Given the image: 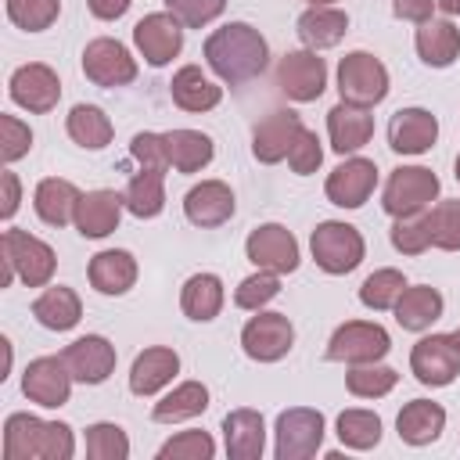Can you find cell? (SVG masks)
<instances>
[{
  "label": "cell",
  "mask_w": 460,
  "mask_h": 460,
  "mask_svg": "<svg viewBox=\"0 0 460 460\" xmlns=\"http://www.w3.org/2000/svg\"><path fill=\"white\" fill-rule=\"evenodd\" d=\"M205 61L223 83L241 86V83H252L255 75H262V68L270 65V47L255 25L230 22L205 40Z\"/></svg>",
  "instance_id": "6da1fadb"
},
{
  "label": "cell",
  "mask_w": 460,
  "mask_h": 460,
  "mask_svg": "<svg viewBox=\"0 0 460 460\" xmlns=\"http://www.w3.org/2000/svg\"><path fill=\"white\" fill-rule=\"evenodd\" d=\"M75 435L65 420H40L32 413H11L4 424L7 460H72Z\"/></svg>",
  "instance_id": "7a4b0ae2"
},
{
  "label": "cell",
  "mask_w": 460,
  "mask_h": 460,
  "mask_svg": "<svg viewBox=\"0 0 460 460\" xmlns=\"http://www.w3.org/2000/svg\"><path fill=\"white\" fill-rule=\"evenodd\" d=\"M0 252H4V288L18 277L29 288H47L58 266V255L47 241L32 237L29 230H4L0 237Z\"/></svg>",
  "instance_id": "3957f363"
},
{
  "label": "cell",
  "mask_w": 460,
  "mask_h": 460,
  "mask_svg": "<svg viewBox=\"0 0 460 460\" xmlns=\"http://www.w3.org/2000/svg\"><path fill=\"white\" fill-rule=\"evenodd\" d=\"M309 248H313V259L323 273L331 277H341V273H352L363 255H367V244H363V234L352 226V223H341V219H327L313 230L309 237Z\"/></svg>",
  "instance_id": "277c9868"
},
{
  "label": "cell",
  "mask_w": 460,
  "mask_h": 460,
  "mask_svg": "<svg viewBox=\"0 0 460 460\" xmlns=\"http://www.w3.org/2000/svg\"><path fill=\"white\" fill-rule=\"evenodd\" d=\"M338 93L349 104L359 108H374L388 97V68L367 54V50H352L338 61Z\"/></svg>",
  "instance_id": "5b68a950"
},
{
  "label": "cell",
  "mask_w": 460,
  "mask_h": 460,
  "mask_svg": "<svg viewBox=\"0 0 460 460\" xmlns=\"http://www.w3.org/2000/svg\"><path fill=\"white\" fill-rule=\"evenodd\" d=\"M438 198V176L424 165H399L388 183H385V194H381V205L392 219H402V216H417L424 212L431 201Z\"/></svg>",
  "instance_id": "8992f818"
},
{
  "label": "cell",
  "mask_w": 460,
  "mask_h": 460,
  "mask_svg": "<svg viewBox=\"0 0 460 460\" xmlns=\"http://www.w3.org/2000/svg\"><path fill=\"white\" fill-rule=\"evenodd\" d=\"M273 456L277 460H309L323 446V413L309 406H291L277 417L273 428Z\"/></svg>",
  "instance_id": "52a82bcc"
},
{
  "label": "cell",
  "mask_w": 460,
  "mask_h": 460,
  "mask_svg": "<svg viewBox=\"0 0 460 460\" xmlns=\"http://www.w3.org/2000/svg\"><path fill=\"white\" fill-rule=\"evenodd\" d=\"M392 349V338L381 323H370V320H349L341 323L331 341H327V359L334 363H377L385 352Z\"/></svg>",
  "instance_id": "ba28073f"
},
{
  "label": "cell",
  "mask_w": 460,
  "mask_h": 460,
  "mask_svg": "<svg viewBox=\"0 0 460 460\" xmlns=\"http://www.w3.org/2000/svg\"><path fill=\"white\" fill-rule=\"evenodd\" d=\"M291 345H295V327L284 313H262L259 309V316H252L241 331V349L255 363H277L291 352Z\"/></svg>",
  "instance_id": "9c48e42d"
},
{
  "label": "cell",
  "mask_w": 460,
  "mask_h": 460,
  "mask_svg": "<svg viewBox=\"0 0 460 460\" xmlns=\"http://www.w3.org/2000/svg\"><path fill=\"white\" fill-rule=\"evenodd\" d=\"M133 43L140 50V58L151 65V68H162L169 65L180 47H183V22L172 14V11H155V14H144L137 25H133Z\"/></svg>",
  "instance_id": "30bf717a"
},
{
  "label": "cell",
  "mask_w": 460,
  "mask_h": 460,
  "mask_svg": "<svg viewBox=\"0 0 460 460\" xmlns=\"http://www.w3.org/2000/svg\"><path fill=\"white\" fill-rule=\"evenodd\" d=\"M410 370L420 385L446 388L460 374V349L453 345V334H428L410 352Z\"/></svg>",
  "instance_id": "8fae6325"
},
{
  "label": "cell",
  "mask_w": 460,
  "mask_h": 460,
  "mask_svg": "<svg viewBox=\"0 0 460 460\" xmlns=\"http://www.w3.org/2000/svg\"><path fill=\"white\" fill-rule=\"evenodd\" d=\"M83 72L97 86H129L137 79V58L111 36L90 40L83 50Z\"/></svg>",
  "instance_id": "7c38bea8"
},
{
  "label": "cell",
  "mask_w": 460,
  "mask_h": 460,
  "mask_svg": "<svg viewBox=\"0 0 460 460\" xmlns=\"http://www.w3.org/2000/svg\"><path fill=\"white\" fill-rule=\"evenodd\" d=\"M277 86L284 90V97L305 104V101H316L327 86V65L316 50H291L280 58L277 65Z\"/></svg>",
  "instance_id": "4fadbf2b"
},
{
  "label": "cell",
  "mask_w": 460,
  "mask_h": 460,
  "mask_svg": "<svg viewBox=\"0 0 460 460\" xmlns=\"http://www.w3.org/2000/svg\"><path fill=\"white\" fill-rule=\"evenodd\" d=\"M244 255L255 262V270H270V273H291V270H298V241L280 223L255 226L248 234V241H244Z\"/></svg>",
  "instance_id": "5bb4252c"
},
{
  "label": "cell",
  "mask_w": 460,
  "mask_h": 460,
  "mask_svg": "<svg viewBox=\"0 0 460 460\" xmlns=\"http://www.w3.org/2000/svg\"><path fill=\"white\" fill-rule=\"evenodd\" d=\"M7 90H11V101L18 108H25L32 115H47L58 104V97H61V79H58V72L50 65L29 61V65L11 72Z\"/></svg>",
  "instance_id": "9a60e30c"
},
{
  "label": "cell",
  "mask_w": 460,
  "mask_h": 460,
  "mask_svg": "<svg viewBox=\"0 0 460 460\" xmlns=\"http://www.w3.org/2000/svg\"><path fill=\"white\" fill-rule=\"evenodd\" d=\"M22 392L29 402L36 406H47V410H58L68 402L72 395V374L65 367L61 356H40L25 367L22 374Z\"/></svg>",
  "instance_id": "2e32d148"
},
{
  "label": "cell",
  "mask_w": 460,
  "mask_h": 460,
  "mask_svg": "<svg viewBox=\"0 0 460 460\" xmlns=\"http://www.w3.org/2000/svg\"><path fill=\"white\" fill-rule=\"evenodd\" d=\"M72 381L79 385H104L115 370V345L101 334H83L61 352Z\"/></svg>",
  "instance_id": "e0dca14e"
},
{
  "label": "cell",
  "mask_w": 460,
  "mask_h": 460,
  "mask_svg": "<svg viewBox=\"0 0 460 460\" xmlns=\"http://www.w3.org/2000/svg\"><path fill=\"white\" fill-rule=\"evenodd\" d=\"M377 187V165L370 158H345L338 169H331L323 190L327 201L338 208H359Z\"/></svg>",
  "instance_id": "ac0fdd59"
},
{
  "label": "cell",
  "mask_w": 460,
  "mask_h": 460,
  "mask_svg": "<svg viewBox=\"0 0 460 460\" xmlns=\"http://www.w3.org/2000/svg\"><path fill=\"white\" fill-rule=\"evenodd\" d=\"M438 140V119L424 108H399L388 119V147L395 155H424Z\"/></svg>",
  "instance_id": "d6986e66"
},
{
  "label": "cell",
  "mask_w": 460,
  "mask_h": 460,
  "mask_svg": "<svg viewBox=\"0 0 460 460\" xmlns=\"http://www.w3.org/2000/svg\"><path fill=\"white\" fill-rule=\"evenodd\" d=\"M302 133V119L291 111V108H280V111H270L255 133H252V155L262 162V165H277L280 158H288L295 137Z\"/></svg>",
  "instance_id": "ffe728a7"
},
{
  "label": "cell",
  "mask_w": 460,
  "mask_h": 460,
  "mask_svg": "<svg viewBox=\"0 0 460 460\" xmlns=\"http://www.w3.org/2000/svg\"><path fill=\"white\" fill-rule=\"evenodd\" d=\"M183 216L194 223V226H223L230 216H234V190L223 183V180H201L198 187L187 190L183 198Z\"/></svg>",
  "instance_id": "44dd1931"
},
{
  "label": "cell",
  "mask_w": 460,
  "mask_h": 460,
  "mask_svg": "<svg viewBox=\"0 0 460 460\" xmlns=\"http://www.w3.org/2000/svg\"><path fill=\"white\" fill-rule=\"evenodd\" d=\"M223 446L230 460H259L266 449V424L259 410H230L223 417Z\"/></svg>",
  "instance_id": "7402d4cb"
},
{
  "label": "cell",
  "mask_w": 460,
  "mask_h": 460,
  "mask_svg": "<svg viewBox=\"0 0 460 460\" xmlns=\"http://www.w3.org/2000/svg\"><path fill=\"white\" fill-rule=\"evenodd\" d=\"M122 208H126V198L115 194V190H86L79 194V205H75V230L83 237H108L119 219H122Z\"/></svg>",
  "instance_id": "603a6c76"
},
{
  "label": "cell",
  "mask_w": 460,
  "mask_h": 460,
  "mask_svg": "<svg viewBox=\"0 0 460 460\" xmlns=\"http://www.w3.org/2000/svg\"><path fill=\"white\" fill-rule=\"evenodd\" d=\"M327 133H331V147L338 155H352L374 137V115L367 108H359V104L338 101L327 111Z\"/></svg>",
  "instance_id": "cb8c5ba5"
},
{
  "label": "cell",
  "mask_w": 460,
  "mask_h": 460,
  "mask_svg": "<svg viewBox=\"0 0 460 460\" xmlns=\"http://www.w3.org/2000/svg\"><path fill=\"white\" fill-rule=\"evenodd\" d=\"M180 374V356L169 345L144 349L129 367V392L133 395H155Z\"/></svg>",
  "instance_id": "d4e9b609"
},
{
  "label": "cell",
  "mask_w": 460,
  "mask_h": 460,
  "mask_svg": "<svg viewBox=\"0 0 460 460\" xmlns=\"http://www.w3.org/2000/svg\"><path fill=\"white\" fill-rule=\"evenodd\" d=\"M90 284L101 295H126L137 284V259L126 248H104L90 259Z\"/></svg>",
  "instance_id": "484cf974"
},
{
  "label": "cell",
  "mask_w": 460,
  "mask_h": 460,
  "mask_svg": "<svg viewBox=\"0 0 460 460\" xmlns=\"http://www.w3.org/2000/svg\"><path fill=\"white\" fill-rule=\"evenodd\" d=\"M75 205H79V190L72 180H61V176H47L36 183V194H32V208L36 216L47 223V226H65L75 219Z\"/></svg>",
  "instance_id": "4316f807"
},
{
  "label": "cell",
  "mask_w": 460,
  "mask_h": 460,
  "mask_svg": "<svg viewBox=\"0 0 460 460\" xmlns=\"http://www.w3.org/2000/svg\"><path fill=\"white\" fill-rule=\"evenodd\" d=\"M442 428H446V410H442L438 402H431V399H413V402H406V406L399 410V417H395V431H399V438L410 442V446H428V442H435V438L442 435Z\"/></svg>",
  "instance_id": "83f0119b"
},
{
  "label": "cell",
  "mask_w": 460,
  "mask_h": 460,
  "mask_svg": "<svg viewBox=\"0 0 460 460\" xmlns=\"http://www.w3.org/2000/svg\"><path fill=\"white\" fill-rule=\"evenodd\" d=\"M417 54L431 68H446L460 58V29L449 18H428L417 29Z\"/></svg>",
  "instance_id": "f1b7e54d"
},
{
  "label": "cell",
  "mask_w": 460,
  "mask_h": 460,
  "mask_svg": "<svg viewBox=\"0 0 460 460\" xmlns=\"http://www.w3.org/2000/svg\"><path fill=\"white\" fill-rule=\"evenodd\" d=\"M169 93L172 101L183 108V111H208L223 101V86H216L198 65H183L172 83H169Z\"/></svg>",
  "instance_id": "f546056e"
},
{
  "label": "cell",
  "mask_w": 460,
  "mask_h": 460,
  "mask_svg": "<svg viewBox=\"0 0 460 460\" xmlns=\"http://www.w3.org/2000/svg\"><path fill=\"white\" fill-rule=\"evenodd\" d=\"M438 316H442V295L428 284L402 288V295L395 298V323L402 331H428Z\"/></svg>",
  "instance_id": "4dcf8cb0"
},
{
  "label": "cell",
  "mask_w": 460,
  "mask_h": 460,
  "mask_svg": "<svg viewBox=\"0 0 460 460\" xmlns=\"http://www.w3.org/2000/svg\"><path fill=\"white\" fill-rule=\"evenodd\" d=\"M345 32H349V14L338 7H309L298 18V40L309 50H327V47L341 43Z\"/></svg>",
  "instance_id": "1f68e13d"
},
{
  "label": "cell",
  "mask_w": 460,
  "mask_h": 460,
  "mask_svg": "<svg viewBox=\"0 0 460 460\" xmlns=\"http://www.w3.org/2000/svg\"><path fill=\"white\" fill-rule=\"evenodd\" d=\"M165 151H169V165L176 172H198L212 162L216 144L208 133L198 129H169L165 133Z\"/></svg>",
  "instance_id": "d6a6232c"
},
{
  "label": "cell",
  "mask_w": 460,
  "mask_h": 460,
  "mask_svg": "<svg viewBox=\"0 0 460 460\" xmlns=\"http://www.w3.org/2000/svg\"><path fill=\"white\" fill-rule=\"evenodd\" d=\"M32 316H36L47 331H72V327L79 323V316H83V302H79V295H75L72 288L54 284V288H47V291L32 302Z\"/></svg>",
  "instance_id": "836d02e7"
},
{
  "label": "cell",
  "mask_w": 460,
  "mask_h": 460,
  "mask_svg": "<svg viewBox=\"0 0 460 460\" xmlns=\"http://www.w3.org/2000/svg\"><path fill=\"white\" fill-rule=\"evenodd\" d=\"M223 280L216 277V273H194V277H187V284H183V291H180V305H183V313L190 316V320H198V323H208V320H216L219 316V309H223Z\"/></svg>",
  "instance_id": "e575fe53"
},
{
  "label": "cell",
  "mask_w": 460,
  "mask_h": 460,
  "mask_svg": "<svg viewBox=\"0 0 460 460\" xmlns=\"http://www.w3.org/2000/svg\"><path fill=\"white\" fill-rule=\"evenodd\" d=\"M205 410H208V388L201 381H183L162 402H155L151 420H158V424H180V420H190V417H198Z\"/></svg>",
  "instance_id": "d590c367"
},
{
  "label": "cell",
  "mask_w": 460,
  "mask_h": 460,
  "mask_svg": "<svg viewBox=\"0 0 460 460\" xmlns=\"http://www.w3.org/2000/svg\"><path fill=\"white\" fill-rule=\"evenodd\" d=\"M65 129H68V137L79 144V147H86V151H101V147H108L111 144V119L97 108V104H75L72 111H68V119H65Z\"/></svg>",
  "instance_id": "8d00e7d4"
},
{
  "label": "cell",
  "mask_w": 460,
  "mask_h": 460,
  "mask_svg": "<svg viewBox=\"0 0 460 460\" xmlns=\"http://www.w3.org/2000/svg\"><path fill=\"white\" fill-rule=\"evenodd\" d=\"M165 172H155V169H140L129 183H126V208L137 216V219H155L162 208H165Z\"/></svg>",
  "instance_id": "74e56055"
},
{
  "label": "cell",
  "mask_w": 460,
  "mask_h": 460,
  "mask_svg": "<svg viewBox=\"0 0 460 460\" xmlns=\"http://www.w3.org/2000/svg\"><path fill=\"white\" fill-rule=\"evenodd\" d=\"M338 438L349 449H374L381 442V417L374 410H341Z\"/></svg>",
  "instance_id": "f35d334b"
},
{
  "label": "cell",
  "mask_w": 460,
  "mask_h": 460,
  "mask_svg": "<svg viewBox=\"0 0 460 460\" xmlns=\"http://www.w3.org/2000/svg\"><path fill=\"white\" fill-rule=\"evenodd\" d=\"M399 374L392 367H381V363H356L349 374H345V385L356 399H381L395 388Z\"/></svg>",
  "instance_id": "ab89813d"
},
{
  "label": "cell",
  "mask_w": 460,
  "mask_h": 460,
  "mask_svg": "<svg viewBox=\"0 0 460 460\" xmlns=\"http://www.w3.org/2000/svg\"><path fill=\"white\" fill-rule=\"evenodd\" d=\"M86 456L90 460H126L129 456V438L119 424L97 420L86 428Z\"/></svg>",
  "instance_id": "60d3db41"
},
{
  "label": "cell",
  "mask_w": 460,
  "mask_h": 460,
  "mask_svg": "<svg viewBox=\"0 0 460 460\" xmlns=\"http://www.w3.org/2000/svg\"><path fill=\"white\" fill-rule=\"evenodd\" d=\"M402 288H406V280H402L399 270H374L359 288V302L367 309H377V313L395 309V298L402 295Z\"/></svg>",
  "instance_id": "b9f144b4"
},
{
  "label": "cell",
  "mask_w": 460,
  "mask_h": 460,
  "mask_svg": "<svg viewBox=\"0 0 460 460\" xmlns=\"http://www.w3.org/2000/svg\"><path fill=\"white\" fill-rule=\"evenodd\" d=\"M431 223V244L442 252H460V198L438 201L428 212Z\"/></svg>",
  "instance_id": "7bdbcfd3"
},
{
  "label": "cell",
  "mask_w": 460,
  "mask_h": 460,
  "mask_svg": "<svg viewBox=\"0 0 460 460\" xmlns=\"http://www.w3.org/2000/svg\"><path fill=\"white\" fill-rule=\"evenodd\" d=\"M61 0H7V18L25 32H43L58 22Z\"/></svg>",
  "instance_id": "ee69618b"
},
{
  "label": "cell",
  "mask_w": 460,
  "mask_h": 460,
  "mask_svg": "<svg viewBox=\"0 0 460 460\" xmlns=\"http://www.w3.org/2000/svg\"><path fill=\"white\" fill-rule=\"evenodd\" d=\"M280 295V273H270V270H255L252 277H244L234 291V305L237 309H252L259 313L266 302H273Z\"/></svg>",
  "instance_id": "f6af8a7d"
},
{
  "label": "cell",
  "mask_w": 460,
  "mask_h": 460,
  "mask_svg": "<svg viewBox=\"0 0 460 460\" xmlns=\"http://www.w3.org/2000/svg\"><path fill=\"white\" fill-rule=\"evenodd\" d=\"M392 244H395V252H402V255H420V252H428V248H431L428 208L417 212V216L395 219V226H392Z\"/></svg>",
  "instance_id": "bcb514c9"
},
{
  "label": "cell",
  "mask_w": 460,
  "mask_h": 460,
  "mask_svg": "<svg viewBox=\"0 0 460 460\" xmlns=\"http://www.w3.org/2000/svg\"><path fill=\"white\" fill-rule=\"evenodd\" d=\"M216 442L208 431H180L158 446V460H212Z\"/></svg>",
  "instance_id": "7dc6e473"
},
{
  "label": "cell",
  "mask_w": 460,
  "mask_h": 460,
  "mask_svg": "<svg viewBox=\"0 0 460 460\" xmlns=\"http://www.w3.org/2000/svg\"><path fill=\"white\" fill-rule=\"evenodd\" d=\"M29 147H32V129L18 115H0V162L11 165L25 158Z\"/></svg>",
  "instance_id": "c3c4849f"
},
{
  "label": "cell",
  "mask_w": 460,
  "mask_h": 460,
  "mask_svg": "<svg viewBox=\"0 0 460 460\" xmlns=\"http://www.w3.org/2000/svg\"><path fill=\"white\" fill-rule=\"evenodd\" d=\"M320 162H323L320 137H316L313 129H305V126H302V133L295 137V144H291V151H288V165H291L298 176H309V172H316V169H320Z\"/></svg>",
  "instance_id": "681fc988"
},
{
  "label": "cell",
  "mask_w": 460,
  "mask_h": 460,
  "mask_svg": "<svg viewBox=\"0 0 460 460\" xmlns=\"http://www.w3.org/2000/svg\"><path fill=\"white\" fill-rule=\"evenodd\" d=\"M165 7L187 25V29H201L208 22H216L226 7V0H165Z\"/></svg>",
  "instance_id": "f907efd6"
},
{
  "label": "cell",
  "mask_w": 460,
  "mask_h": 460,
  "mask_svg": "<svg viewBox=\"0 0 460 460\" xmlns=\"http://www.w3.org/2000/svg\"><path fill=\"white\" fill-rule=\"evenodd\" d=\"M129 155L140 162V169L165 172L169 169V151H165V133H137L129 144Z\"/></svg>",
  "instance_id": "816d5d0a"
},
{
  "label": "cell",
  "mask_w": 460,
  "mask_h": 460,
  "mask_svg": "<svg viewBox=\"0 0 460 460\" xmlns=\"http://www.w3.org/2000/svg\"><path fill=\"white\" fill-rule=\"evenodd\" d=\"M435 7H438V0H395V4H392L395 18H402V22H417V25L428 22Z\"/></svg>",
  "instance_id": "f5cc1de1"
},
{
  "label": "cell",
  "mask_w": 460,
  "mask_h": 460,
  "mask_svg": "<svg viewBox=\"0 0 460 460\" xmlns=\"http://www.w3.org/2000/svg\"><path fill=\"white\" fill-rule=\"evenodd\" d=\"M0 183H4V205H0V216L11 219L18 212V201H22V187H18V176L11 169L0 172Z\"/></svg>",
  "instance_id": "db71d44e"
},
{
  "label": "cell",
  "mask_w": 460,
  "mask_h": 460,
  "mask_svg": "<svg viewBox=\"0 0 460 460\" xmlns=\"http://www.w3.org/2000/svg\"><path fill=\"white\" fill-rule=\"evenodd\" d=\"M129 4H133V0H86L90 14L101 18V22H115V18H122V14L129 11Z\"/></svg>",
  "instance_id": "11a10c76"
},
{
  "label": "cell",
  "mask_w": 460,
  "mask_h": 460,
  "mask_svg": "<svg viewBox=\"0 0 460 460\" xmlns=\"http://www.w3.org/2000/svg\"><path fill=\"white\" fill-rule=\"evenodd\" d=\"M438 7H442L446 14H460V0H438Z\"/></svg>",
  "instance_id": "9f6ffc18"
},
{
  "label": "cell",
  "mask_w": 460,
  "mask_h": 460,
  "mask_svg": "<svg viewBox=\"0 0 460 460\" xmlns=\"http://www.w3.org/2000/svg\"><path fill=\"white\" fill-rule=\"evenodd\" d=\"M305 4H309V7H334L338 0H305Z\"/></svg>",
  "instance_id": "6f0895ef"
},
{
  "label": "cell",
  "mask_w": 460,
  "mask_h": 460,
  "mask_svg": "<svg viewBox=\"0 0 460 460\" xmlns=\"http://www.w3.org/2000/svg\"><path fill=\"white\" fill-rule=\"evenodd\" d=\"M453 345H456V349H460V327H456V331H453Z\"/></svg>",
  "instance_id": "680465c9"
},
{
  "label": "cell",
  "mask_w": 460,
  "mask_h": 460,
  "mask_svg": "<svg viewBox=\"0 0 460 460\" xmlns=\"http://www.w3.org/2000/svg\"><path fill=\"white\" fill-rule=\"evenodd\" d=\"M453 172H456V183H460V155H456V165H453Z\"/></svg>",
  "instance_id": "91938a15"
}]
</instances>
